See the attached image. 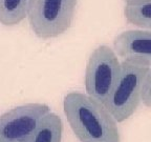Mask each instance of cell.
Segmentation results:
<instances>
[{"instance_id":"3957f363","label":"cell","mask_w":151,"mask_h":142,"mask_svg":"<svg viewBox=\"0 0 151 142\" xmlns=\"http://www.w3.org/2000/svg\"><path fill=\"white\" fill-rule=\"evenodd\" d=\"M78 0H31L27 18L32 31L40 39H52L73 24Z\"/></svg>"},{"instance_id":"52a82bcc","label":"cell","mask_w":151,"mask_h":142,"mask_svg":"<svg viewBox=\"0 0 151 142\" xmlns=\"http://www.w3.org/2000/svg\"><path fill=\"white\" fill-rule=\"evenodd\" d=\"M63 123L58 115L47 114L26 142H61Z\"/></svg>"},{"instance_id":"6da1fadb","label":"cell","mask_w":151,"mask_h":142,"mask_svg":"<svg viewBox=\"0 0 151 142\" xmlns=\"http://www.w3.org/2000/svg\"><path fill=\"white\" fill-rule=\"evenodd\" d=\"M67 121L80 142H120L116 121L87 94L70 92L63 100Z\"/></svg>"},{"instance_id":"30bf717a","label":"cell","mask_w":151,"mask_h":142,"mask_svg":"<svg viewBox=\"0 0 151 142\" xmlns=\"http://www.w3.org/2000/svg\"><path fill=\"white\" fill-rule=\"evenodd\" d=\"M142 101L148 107H151V73L148 76V78L145 83L143 95H142Z\"/></svg>"},{"instance_id":"277c9868","label":"cell","mask_w":151,"mask_h":142,"mask_svg":"<svg viewBox=\"0 0 151 142\" xmlns=\"http://www.w3.org/2000/svg\"><path fill=\"white\" fill-rule=\"evenodd\" d=\"M121 72L116 52L108 45H100L90 54L85 71V90L89 97L105 104Z\"/></svg>"},{"instance_id":"5b68a950","label":"cell","mask_w":151,"mask_h":142,"mask_svg":"<svg viewBox=\"0 0 151 142\" xmlns=\"http://www.w3.org/2000/svg\"><path fill=\"white\" fill-rule=\"evenodd\" d=\"M50 113V106L44 103H27L9 109L0 116V140L26 142Z\"/></svg>"},{"instance_id":"7c38bea8","label":"cell","mask_w":151,"mask_h":142,"mask_svg":"<svg viewBox=\"0 0 151 142\" xmlns=\"http://www.w3.org/2000/svg\"><path fill=\"white\" fill-rule=\"evenodd\" d=\"M0 142H9V141H3V140H0Z\"/></svg>"},{"instance_id":"8992f818","label":"cell","mask_w":151,"mask_h":142,"mask_svg":"<svg viewBox=\"0 0 151 142\" xmlns=\"http://www.w3.org/2000/svg\"><path fill=\"white\" fill-rule=\"evenodd\" d=\"M113 49L124 60H135L151 66V31L129 30L116 36Z\"/></svg>"},{"instance_id":"8fae6325","label":"cell","mask_w":151,"mask_h":142,"mask_svg":"<svg viewBox=\"0 0 151 142\" xmlns=\"http://www.w3.org/2000/svg\"><path fill=\"white\" fill-rule=\"evenodd\" d=\"M125 5H141L144 3L151 2V0H123Z\"/></svg>"},{"instance_id":"7a4b0ae2","label":"cell","mask_w":151,"mask_h":142,"mask_svg":"<svg viewBox=\"0 0 151 142\" xmlns=\"http://www.w3.org/2000/svg\"><path fill=\"white\" fill-rule=\"evenodd\" d=\"M151 66L135 60H124L111 94L104 106L116 122H123L133 115L142 101L145 83Z\"/></svg>"},{"instance_id":"ba28073f","label":"cell","mask_w":151,"mask_h":142,"mask_svg":"<svg viewBox=\"0 0 151 142\" xmlns=\"http://www.w3.org/2000/svg\"><path fill=\"white\" fill-rule=\"evenodd\" d=\"M31 0H0V23L5 26L19 24L27 17Z\"/></svg>"},{"instance_id":"9c48e42d","label":"cell","mask_w":151,"mask_h":142,"mask_svg":"<svg viewBox=\"0 0 151 142\" xmlns=\"http://www.w3.org/2000/svg\"><path fill=\"white\" fill-rule=\"evenodd\" d=\"M124 16L129 23L151 30V2L141 5H125Z\"/></svg>"}]
</instances>
